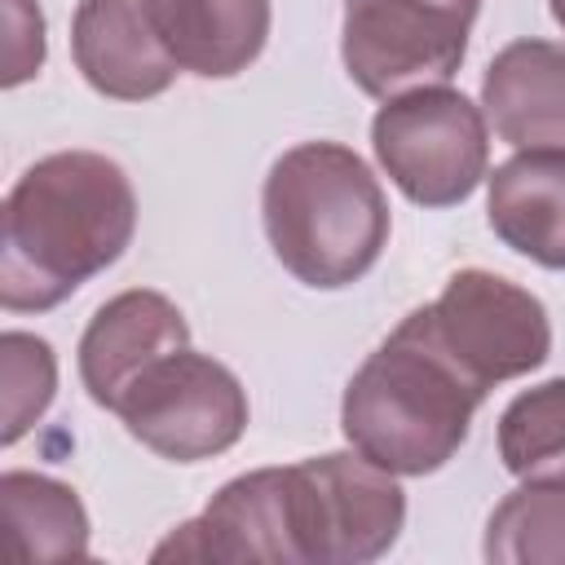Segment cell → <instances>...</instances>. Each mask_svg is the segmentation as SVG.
I'll use <instances>...</instances> for the list:
<instances>
[{"label": "cell", "mask_w": 565, "mask_h": 565, "mask_svg": "<svg viewBox=\"0 0 565 565\" xmlns=\"http://www.w3.org/2000/svg\"><path fill=\"white\" fill-rule=\"evenodd\" d=\"M137 230V194L124 168L93 150L35 159L4 199L0 305L40 313L110 269Z\"/></svg>", "instance_id": "6da1fadb"}, {"label": "cell", "mask_w": 565, "mask_h": 565, "mask_svg": "<svg viewBox=\"0 0 565 565\" xmlns=\"http://www.w3.org/2000/svg\"><path fill=\"white\" fill-rule=\"evenodd\" d=\"M481 402L486 388L433 344L415 313H406L353 371L340 402V428L353 450L393 477H424L459 455Z\"/></svg>", "instance_id": "7a4b0ae2"}, {"label": "cell", "mask_w": 565, "mask_h": 565, "mask_svg": "<svg viewBox=\"0 0 565 565\" xmlns=\"http://www.w3.org/2000/svg\"><path fill=\"white\" fill-rule=\"evenodd\" d=\"M260 216L274 256L305 287L358 282L388 243V199L340 141H300L274 159Z\"/></svg>", "instance_id": "3957f363"}, {"label": "cell", "mask_w": 565, "mask_h": 565, "mask_svg": "<svg viewBox=\"0 0 565 565\" xmlns=\"http://www.w3.org/2000/svg\"><path fill=\"white\" fill-rule=\"evenodd\" d=\"M371 146L393 185L419 207L463 203L490 163L486 115L446 84L388 97L371 119Z\"/></svg>", "instance_id": "277c9868"}, {"label": "cell", "mask_w": 565, "mask_h": 565, "mask_svg": "<svg viewBox=\"0 0 565 565\" xmlns=\"http://www.w3.org/2000/svg\"><path fill=\"white\" fill-rule=\"evenodd\" d=\"M481 0H344L340 57L366 97H397L446 84L477 22Z\"/></svg>", "instance_id": "5b68a950"}, {"label": "cell", "mask_w": 565, "mask_h": 565, "mask_svg": "<svg viewBox=\"0 0 565 565\" xmlns=\"http://www.w3.org/2000/svg\"><path fill=\"white\" fill-rule=\"evenodd\" d=\"M415 318L433 344L486 393L503 380L530 375L552 349L543 300L490 269L450 274L441 296L415 309Z\"/></svg>", "instance_id": "8992f818"}, {"label": "cell", "mask_w": 565, "mask_h": 565, "mask_svg": "<svg viewBox=\"0 0 565 565\" xmlns=\"http://www.w3.org/2000/svg\"><path fill=\"white\" fill-rule=\"evenodd\" d=\"M115 415L146 450L172 463H199L230 450L243 437L247 393L225 362L194 353L185 344L150 362L128 384Z\"/></svg>", "instance_id": "52a82bcc"}, {"label": "cell", "mask_w": 565, "mask_h": 565, "mask_svg": "<svg viewBox=\"0 0 565 565\" xmlns=\"http://www.w3.org/2000/svg\"><path fill=\"white\" fill-rule=\"evenodd\" d=\"M296 534L305 565H362L384 556L406 521V494L362 450L291 463Z\"/></svg>", "instance_id": "ba28073f"}, {"label": "cell", "mask_w": 565, "mask_h": 565, "mask_svg": "<svg viewBox=\"0 0 565 565\" xmlns=\"http://www.w3.org/2000/svg\"><path fill=\"white\" fill-rule=\"evenodd\" d=\"M154 561H260V565H305L296 534V499H291V463L256 468L225 481L212 503L177 525Z\"/></svg>", "instance_id": "9c48e42d"}, {"label": "cell", "mask_w": 565, "mask_h": 565, "mask_svg": "<svg viewBox=\"0 0 565 565\" xmlns=\"http://www.w3.org/2000/svg\"><path fill=\"white\" fill-rule=\"evenodd\" d=\"M71 53L88 88L115 102H150L181 71L163 49L146 0H79Z\"/></svg>", "instance_id": "30bf717a"}, {"label": "cell", "mask_w": 565, "mask_h": 565, "mask_svg": "<svg viewBox=\"0 0 565 565\" xmlns=\"http://www.w3.org/2000/svg\"><path fill=\"white\" fill-rule=\"evenodd\" d=\"M190 344V327L185 313L146 287L119 291L115 300H106L93 322L79 335V380L88 388V397L106 411L119 406V397L128 393V384L159 358L177 353Z\"/></svg>", "instance_id": "8fae6325"}, {"label": "cell", "mask_w": 565, "mask_h": 565, "mask_svg": "<svg viewBox=\"0 0 565 565\" xmlns=\"http://www.w3.org/2000/svg\"><path fill=\"white\" fill-rule=\"evenodd\" d=\"M481 106L516 150L565 146V44L512 40L481 75Z\"/></svg>", "instance_id": "7c38bea8"}, {"label": "cell", "mask_w": 565, "mask_h": 565, "mask_svg": "<svg viewBox=\"0 0 565 565\" xmlns=\"http://www.w3.org/2000/svg\"><path fill=\"white\" fill-rule=\"evenodd\" d=\"M490 230L543 269H565V146L516 150L490 172Z\"/></svg>", "instance_id": "4fadbf2b"}, {"label": "cell", "mask_w": 565, "mask_h": 565, "mask_svg": "<svg viewBox=\"0 0 565 565\" xmlns=\"http://www.w3.org/2000/svg\"><path fill=\"white\" fill-rule=\"evenodd\" d=\"M154 31L181 71L230 79L269 40V0H146Z\"/></svg>", "instance_id": "5bb4252c"}, {"label": "cell", "mask_w": 565, "mask_h": 565, "mask_svg": "<svg viewBox=\"0 0 565 565\" xmlns=\"http://www.w3.org/2000/svg\"><path fill=\"white\" fill-rule=\"evenodd\" d=\"M0 516H4V561L13 565L88 556V512L66 481H53L44 472H4Z\"/></svg>", "instance_id": "9a60e30c"}, {"label": "cell", "mask_w": 565, "mask_h": 565, "mask_svg": "<svg viewBox=\"0 0 565 565\" xmlns=\"http://www.w3.org/2000/svg\"><path fill=\"white\" fill-rule=\"evenodd\" d=\"M499 459L521 481L565 486V375L525 388L503 406Z\"/></svg>", "instance_id": "2e32d148"}, {"label": "cell", "mask_w": 565, "mask_h": 565, "mask_svg": "<svg viewBox=\"0 0 565 565\" xmlns=\"http://www.w3.org/2000/svg\"><path fill=\"white\" fill-rule=\"evenodd\" d=\"M486 561L494 565H565V486L525 481L486 525Z\"/></svg>", "instance_id": "e0dca14e"}, {"label": "cell", "mask_w": 565, "mask_h": 565, "mask_svg": "<svg viewBox=\"0 0 565 565\" xmlns=\"http://www.w3.org/2000/svg\"><path fill=\"white\" fill-rule=\"evenodd\" d=\"M0 362H4V428L0 441L13 446L53 402L57 388V362L53 349L40 335L4 331L0 335Z\"/></svg>", "instance_id": "ac0fdd59"}, {"label": "cell", "mask_w": 565, "mask_h": 565, "mask_svg": "<svg viewBox=\"0 0 565 565\" xmlns=\"http://www.w3.org/2000/svg\"><path fill=\"white\" fill-rule=\"evenodd\" d=\"M4 22H9V44H4V84H22L40 71L44 62V18L31 0H4Z\"/></svg>", "instance_id": "d6986e66"}, {"label": "cell", "mask_w": 565, "mask_h": 565, "mask_svg": "<svg viewBox=\"0 0 565 565\" xmlns=\"http://www.w3.org/2000/svg\"><path fill=\"white\" fill-rule=\"evenodd\" d=\"M552 18L565 26V0H552Z\"/></svg>", "instance_id": "ffe728a7"}]
</instances>
